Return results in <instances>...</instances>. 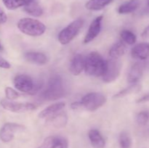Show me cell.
Instances as JSON below:
<instances>
[{
    "mask_svg": "<svg viewBox=\"0 0 149 148\" xmlns=\"http://www.w3.org/2000/svg\"><path fill=\"white\" fill-rule=\"evenodd\" d=\"M65 84L62 77L59 75H54L50 77L47 85L42 92V98L45 100H56L65 95Z\"/></svg>",
    "mask_w": 149,
    "mask_h": 148,
    "instance_id": "cell-1",
    "label": "cell"
},
{
    "mask_svg": "<svg viewBox=\"0 0 149 148\" xmlns=\"http://www.w3.org/2000/svg\"><path fill=\"white\" fill-rule=\"evenodd\" d=\"M106 61L97 52H92L84 58V71L91 76H103L106 72Z\"/></svg>",
    "mask_w": 149,
    "mask_h": 148,
    "instance_id": "cell-2",
    "label": "cell"
},
{
    "mask_svg": "<svg viewBox=\"0 0 149 148\" xmlns=\"http://www.w3.org/2000/svg\"><path fill=\"white\" fill-rule=\"evenodd\" d=\"M17 28L24 34L31 36H39L46 30V26L39 20L30 17L20 19Z\"/></svg>",
    "mask_w": 149,
    "mask_h": 148,
    "instance_id": "cell-3",
    "label": "cell"
},
{
    "mask_svg": "<svg viewBox=\"0 0 149 148\" xmlns=\"http://www.w3.org/2000/svg\"><path fill=\"white\" fill-rule=\"evenodd\" d=\"M84 26V20L78 18L63 29L58 34V41L62 45L69 44L77 36Z\"/></svg>",
    "mask_w": 149,
    "mask_h": 148,
    "instance_id": "cell-4",
    "label": "cell"
},
{
    "mask_svg": "<svg viewBox=\"0 0 149 148\" xmlns=\"http://www.w3.org/2000/svg\"><path fill=\"white\" fill-rule=\"evenodd\" d=\"M107 101L106 97L100 92H91L81 98V103L83 107L89 111H95L104 105Z\"/></svg>",
    "mask_w": 149,
    "mask_h": 148,
    "instance_id": "cell-5",
    "label": "cell"
},
{
    "mask_svg": "<svg viewBox=\"0 0 149 148\" xmlns=\"http://www.w3.org/2000/svg\"><path fill=\"white\" fill-rule=\"evenodd\" d=\"M122 62L119 59L111 58L106 61V69L103 80L106 83H111L117 79L122 71Z\"/></svg>",
    "mask_w": 149,
    "mask_h": 148,
    "instance_id": "cell-6",
    "label": "cell"
},
{
    "mask_svg": "<svg viewBox=\"0 0 149 148\" xmlns=\"http://www.w3.org/2000/svg\"><path fill=\"white\" fill-rule=\"evenodd\" d=\"M0 104L1 107L8 111L13 112V113H27V112L32 111L35 109L34 104L31 103H22L13 102V100H8V99H2L0 101Z\"/></svg>",
    "mask_w": 149,
    "mask_h": 148,
    "instance_id": "cell-7",
    "label": "cell"
},
{
    "mask_svg": "<svg viewBox=\"0 0 149 148\" xmlns=\"http://www.w3.org/2000/svg\"><path fill=\"white\" fill-rule=\"evenodd\" d=\"M26 127L15 123H7L0 129V139L3 142H10L14 139L15 133L23 132Z\"/></svg>",
    "mask_w": 149,
    "mask_h": 148,
    "instance_id": "cell-8",
    "label": "cell"
},
{
    "mask_svg": "<svg viewBox=\"0 0 149 148\" xmlns=\"http://www.w3.org/2000/svg\"><path fill=\"white\" fill-rule=\"evenodd\" d=\"M14 86L17 90L23 93H29L33 90L34 84L31 77L26 74H19L14 78Z\"/></svg>",
    "mask_w": 149,
    "mask_h": 148,
    "instance_id": "cell-9",
    "label": "cell"
},
{
    "mask_svg": "<svg viewBox=\"0 0 149 148\" xmlns=\"http://www.w3.org/2000/svg\"><path fill=\"white\" fill-rule=\"evenodd\" d=\"M103 15H100L95 18L93 20L90 26L89 27L88 31H87V34H86L85 37L84 39V44H88L91 42L92 41L94 40L98 34L100 33V30H101V23L102 20H103Z\"/></svg>",
    "mask_w": 149,
    "mask_h": 148,
    "instance_id": "cell-10",
    "label": "cell"
},
{
    "mask_svg": "<svg viewBox=\"0 0 149 148\" xmlns=\"http://www.w3.org/2000/svg\"><path fill=\"white\" fill-rule=\"evenodd\" d=\"M24 58L27 62L38 65H45L48 62V57L43 52H28L25 53Z\"/></svg>",
    "mask_w": 149,
    "mask_h": 148,
    "instance_id": "cell-11",
    "label": "cell"
},
{
    "mask_svg": "<svg viewBox=\"0 0 149 148\" xmlns=\"http://www.w3.org/2000/svg\"><path fill=\"white\" fill-rule=\"evenodd\" d=\"M131 55L135 59H147L149 57V43L143 42L135 45L131 50Z\"/></svg>",
    "mask_w": 149,
    "mask_h": 148,
    "instance_id": "cell-12",
    "label": "cell"
},
{
    "mask_svg": "<svg viewBox=\"0 0 149 148\" xmlns=\"http://www.w3.org/2000/svg\"><path fill=\"white\" fill-rule=\"evenodd\" d=\"M69 70L74 75H79L84 70V58L81 54H77L73 57Z\"/></svg>",
    "mask_w": 149,
    "mask_h": 148,
    "instance_id": "cell-13",
    "label": "cell"
},
{
    "mask_svg": "<svg viewBox=\"0 0 149 148\" xmlns=\"http://www.w3.org/2000/svg\"><path fill=\"white\" fill-rule=\"evenodd\" d=\"M143 65L140 62H136L131 67L128 73L127 80L130 84H136L142 77L143 73Z\"/></svg>",
    "mask_w": 149,
    "mask_h": 148,
    "instance_id": "cell-14",
    "label": "cell"
},
{
    "mask_svg": "<svg viewBox=\"0 0 149 148\" xmlns=\"http://www.w3.org/2000/svg\"><path fill=\"white\" fill-rule=\"evenodd\" d=\"M65 103L62 102L50 104L39 113V118H48L51 116L55 115V114L61 112L65 107Z\"/></svg>",
    "mask_w": 149,
    "mask_h": 148,
    "instance_id": "cell-15",
    "label": "cell"
},
{
    "mask_svg": "<svg viewBox=\"0 0 149 148\" xmlns=\"http://www.w3.org/2000/svg\"><path fill=\"white\" fill-rule=\"evenodd\" d=\"M89 139L91 142L92 146L94 148H104L106 141L98 130L92 129L88 133Z\"/></svg>",
    "mask_w": 149,
    "mask_h": 148,
    "instance_id": "cell-16",
    "label": "cell"
},
{
    "mask_svg": "<svg viewBox=\"0 0 149 148\" xmlns=\"http://www.w3.org/2000/svg\"><path fill=\"white\" fill-rule=\"evenodd\" d=\"M24 10L29 15L34 17H40L43 14V10L36 0L28 1L24 6Z\"/></svg>",
    "mask_w": 149,
    "mask_h": 148,
    "instance_id": "cell-17",
    "label": "cell"
},
{
    "mask_svg": "<svg viewBox=\"0 0 149 148\" xmlns=\"http://www.w3.org/2000/svg\"><path fill=\"white\" fill-rule=\"evenodd\" d=\"M126 52V45L124 41H118L111 46L109 50V55L111 58L119 59L123 56Z\"/></svg>",
    "mask_w": 149,
    "mask_h": 148,
    "instance_id": "cell-18",
    "label": "cell"
},
{
    "mask_svg": "<svg viewBox=\"0 0 149 148\" xmlns=\"http://www.w3.org/2000/svg\"><path fill=\"white\" fill-rule=\"evenodd\" d=\"M68 117L65 113L59 112L55 115L48 118V123L53 125L55 127H64L66 125Z\"/></svg>",
    "mask_w": 149,
    "mask_h": 148,
    "instance_id": "cell-19",
    "label": "cell"
},
{
    "mask_svg": "<svg viewBox=\"0 0 149 148\" xmlns=\"http://www.w3.org/2000/svg\"><path fill=\"white\" fill-rule=\"evenodd\" d=\"M140 4H141L140 0H130L122 4L118 9V12L119 14H129L133 12L139 7Z\"/></svg>",
    "mask_w": 149,
    "mask_h": 148,
    "instance_id": "cell-20",
    "label": "cell"
},
{
    "mask_svg": "<svg viewBox=\"0 0 149 148\" xmlns=\"http://www.w3.org/2000/svg\"><path fill=\"white\" fill-rule=\"evenodd\" d=\"M112 0H89L85 4V7L89 10L97 11L109 5Z\"/></svg>",
    "mask_w": 149,
    "mask_h": 148,
    "instance_id": "cell-21",
    "label": "cell"
},
{
    "mask_svg": "<svg viewBox=\"0 0 149 148\" xmlns=\"http://www.w3.org/2000/svg\"><path fill=\"white\" fill-rule=\"evenodd\" d=\"M141 86L140 84H137V83L136 84H133L115 94L113 96V98H123V97H126L127 95H129V94H132L134 92H137V91L141 89Z\"/></svg>",
    "mask_w": 149,
    "mask_h": 148,
    "instance_id": "cell-22",
    "label": "cell"
},
{
    "mask_svg": "<svg viewBox=\"0 0 149 148\" xmlns=\"http://www.w3.org/2000/svg\"><path fill=\"white\" fill-rule=\"evenodd\" d=\"M119 142L120 148L132 147V139H131L130 135L128 132L122 131L119 134Z\"/></svg>",
    "mask_w": 149,
    "mask_h": 148,
    "instance_id": "cell-23",
    "label": "cell"
},
{
    "mask_svg": "<svg viewBox=\"0 0 149 148\" xmlns=\"http://www.w3.org/2000/svg\"><path fill=\"white\" fill-rule=\"evenodd\" d=\"M2 2L6 8L10 10H14L19 7H24L27 1L26 0H2Z\"/></svg>",
    "mask_w": 149,
    "mask_h": 148,
    "instance_id": "cell-24",
    "label": "cell"
},
{
    "mask_svg": "<svg viewBox=\"0 0 149 148\" xmlns=\"http://www.w3.org/2000/svg\"><path fill=\"white\" fill-rule=\"evenodd\" d=\"M121 38L125 43L130 45L135 44L136 42L137 38L135 33L129 30H123L121 32Z\"/></svg>",
    "mask_w": 149,
    "mask_h": 148,
    "instance_id": "cell-25",
    "label": "cell"
},
{
    "mask_svg": "<svg viewBox=\"0 0 149 148\" xmlns=\"http://www.w3.org/2000/svg\"><path fill=\"white\" fill-rule=\"evenodd\" d=\"M68 142L66 139L61 136H55L50 148H68Z\"/></svg>",
    "mask_w": 149,
    "mask_h": 148,
    "instance_id": "cell-26",
    "label": "cell"
},
{
    "mask_svg": "<svg viewBox=\"0 0 149 148\" xmlns=\"http://www.w3.org/2000/svg\"><path fill=\"white\" fill-rule=\"evenodd\" d=\"M149 120V113L148 111H141L137 115L136 121L140 126H145Z\"/></svg>",
    "mask_w": 149,
    "mask_h": 148,
    "instance_id": "cell-27",
    "label": "cell"
},
{
    "mask_svg": "<svg viewBox=\"0 0 149 148\" xmlns=\"http://www.w3.org/2000/svg\"><path fill=\"white\" fill-rule=\"evenodd\" d=\"M4 91H5L6 98L8 100H14L20 97V94L11 87H6Z\"/></svg>",
    "mask_w": 149,
    "mask_h": 148,
    "instance_id": "cell-28",
    "label": "cell"
},
{
    "mask_svg": "<svg viewBox=\"0 0 149 148\" xmlns=\"http://www.w3.org/2000/svg\"><path fill=\"white\" fill-rule=\"evenodd\" d=\"M54 139H55V136H49V137L46 138L45 139V141L43 142V143L37 148H50V147L52 146V143H53Z\"/></svg>",
    "mask_w": 149,
    "mask_h": 148,
    "instance_id": "cell-29",
    "label": "cell"
},
{
    "mask_svg": "<svg viewBox=\"0 0 149 148\" xmlns=\"http://www.w3.org/2000/svg\"><path fill=\"white\" fill-rule=\"evenodd\" d=\"M10 67H11V65L10 62L4 59L2 57L0 56V68H4V69H10Z\"/></svg>",
    "mask_w": 149,
    "mask_h": 148,
    "instance_id": "cell-30",
    "label": "cell"
},
{
    "mask_svg": "<svg viewBox=\"0 0 149 148\" xmlns=\"http://www.w3.org/2000/svg\"><path fill=\"white\" fill-rule=\"evenodd\" d=\"M7 20V16L4 10L0 7V24L6 23Z\"/></svg>",
    "mask_w": 149,
    "mask_h": 148,
    "instance_id": "cell-31",
    "label": "cell"
},
{
    "mask_svg": "<svg viewBox=\"0 0 149 148\" xmlns=\"http://www.w3.org/2000/svg\"><path fill=\"white\" fill-rule=\"evenodd\" d=\"M141 37L143 39H149V26H147L143 31L141 33Z\"/></svg>",
    "mask_w": 149,
    "mask_h": 148,
    "instance_id": "cell-32",
    "label": "cell"
},
{
    "mask_svg": "<svg viewBox=\"0 0 149 148\" xmlns=\"http://www.w3.org/2000/svg\"><path fill=\"white\" fill-rule=\"evenodd\" d=\"M147 102H149V93L146 94V95L143 96L142 97H141V98L137 100V102L138 103H144Z\"/></svg>",
    "mask_w": 149,
    "mask_h": 148,
    "instance_id": "cell-33",
    "label": "cell"
},
{
    "mask_svg": "<svg viewBox=\"0 0 149 148\" xmlns=\"http://www.w3.org/2000/svg\"><path fill=\"white\" fill-rule=\"evenodd\" d=\"M71 107L72 109H77L80 107H82V105H81V102H73L72 104H71Z\"/></svg>",
    "mask_w": 149,
    "mask_h": 148,
    "instance_id": "cell-34",
    "label": "cell"
},
{
    "mask_svg": "<svg viewBox=\"0 0 149 148\" xmlns=\"http://www.w3.org/2000/svg\"><path fill=\"white\" fill-rule=\"evenodd\" d=\"M26 1H27V2H28V1H34V0H26Z\"/></svg>",
    "mask_w": 149,
    "mask_h": 148,
    "instance_id": "cell-35",
    "label": "cell"
},
{
    "mask_svg": "<svg viewBox=\"0 0 149 148\" xmlns=\"http://www.w3.org/2000/svg\"><path fill=\"white\" fill-rule=\"evenodd\" d=\"M1 49H2V47H1V44H0V50H1Z\"/></svg>",
    "mask_w": 149,
    "mask_h": 148,
    "instance_id": "cell-36",
    "label": "cell"
},
{
    "mask_svg": "<svg viewBox=\"0 0 149 148\" xmlns=\"http://www.w3.org/2000/svg\"><path fill=\"white\" fill-rule=\"evenodd\" d=\"M147 3H148V4L149 5V0H147Z\"/></svg>",
    "mask_w": 149,
    "mask_h": 148,
    "instance_id": "cell-37",
    "label": "cell"
}]
</instances>
